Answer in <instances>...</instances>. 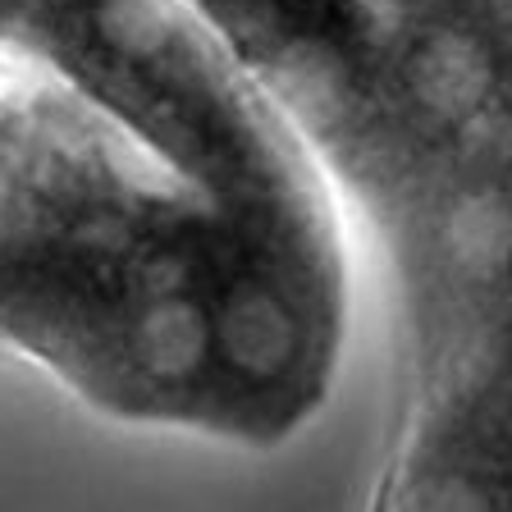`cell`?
<instances>
[{"mask_svg": "<svg viewBox=\"0 0 512 512\" xmlns=\"http://www.w3.org/2000/svg\"><path fill=\"white\" fill-rule=\"evenodd\" d=\"M279 101L394 302L371 512H512V0H412Z\"/></svg>", "mask_w": 512, "mask_h": 512, "instance_id": "cell-2", "label": "cell"}, {"mask_svg": "<svg viewBox=\"0 0 512 512\" xmlns=\"http://www.w3.org/2000/svg\"><path fill=\"white\" fill-rule=\"evenodd\" d=\"M270 87L320 78L394 28L412 0H197Z\"/></svg>", "mask_w": 512, "mask_h": 512, "instance_id": "cell-3", "label": "cell"}, {"mask_svg": "<svg viewBox=\"0 0 512 512\" xmlns=\"http://www.w3.org/2000/svg\"><path fill=\"white\" fill-rule=\"evenodd\" d=\"M348 307L330 179L197 0H0V366L275 448L330 398Z\"/></svg>", "mask_w": 512, "mask_h": 512, "instance_id": "cell-1", "label": "cell"}]
</instances>
